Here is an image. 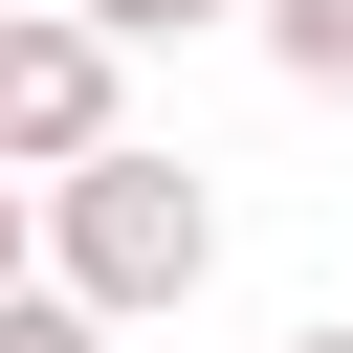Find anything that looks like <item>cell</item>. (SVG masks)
I'll return each mask as SVG.
<instances>
[{"label": "cell", "mask_w": 353, "mask_h": 353, "mask_svg": "<svg viewBox=\"0 0 353 353\" xmlns=\"http://www.w3.org/2000/svg\"><path fill=\"white\" fill-rule=\"evenodd\" d=\"M44 265L88 287V309H199L221 287V199H199V154H154V132H110L88 176H44Z\"/></svg>", "instance_id": "cell-1"}, {"label": "cell", "mask_w": 353, "mask_h": 353, "mask_svg": "<svg viewBox=\"0 0 353 353\" xmlns=\"http://www.w3.org/2000/svg\"><path fill=\"white\" fill-rule=\"evenodd\" d=\"M132 132V22H88V0H0V176L44 199V176H88Z\"/></svg>", "instance_id": "cell-2"}, {"label": "cell", "mask_w": 353, "mask_h": 353, "mask_svg": "<svg viewBox=\"0 0 353 353\" xmlns=\"http://www.w3.org/2000/svg\"><path fill=\"white\" fill-rule=\"evenodd\" d=\"M110 331H132V309H88L66 265H22V309H0V353H110Z\"/></svg>", "instance_id": "cell-3"}, {"label": "cell", "mask_w": 353, "mask_h": 353, "mask_svg": "<svg viewBox=\"0 0 353 353\" xmlns=\"http://www.w3.org/2000/svg\"><path fill=\"white\" fill-rule=\"evenodd\" d=\"M265 66H287V88H331V110H353V0H265Z\"/></svg>", "instance_id": "cell-4"}, {"label": "cell", "mask_w": 353, "mask_h": 353, "mask_svg": "<svg viewBox=\"0 0 353 353\" xmlns=\"http://www.w3.org/2000/svg\"><path fill=\"white\" fill-rule=\"evenodd\" d=\"M88 22H132V44H176V22H265V0H88Z\"/></svg>", "instance_id": "cell-5"}, {"label": "cell", "mask_w": 353, "mask_h": 353, "mask_svg": "<svg viewBox=\"0 0 353 353\" xmlns=\"http://www.w3.org/2000/svg\"><path fill=\"white\" fill-rule=\"evenodd\" d=\"M287 353H353V309H309V331H287Z\"/></svg>", "instance_id": "cell-6"}]
</instances>
